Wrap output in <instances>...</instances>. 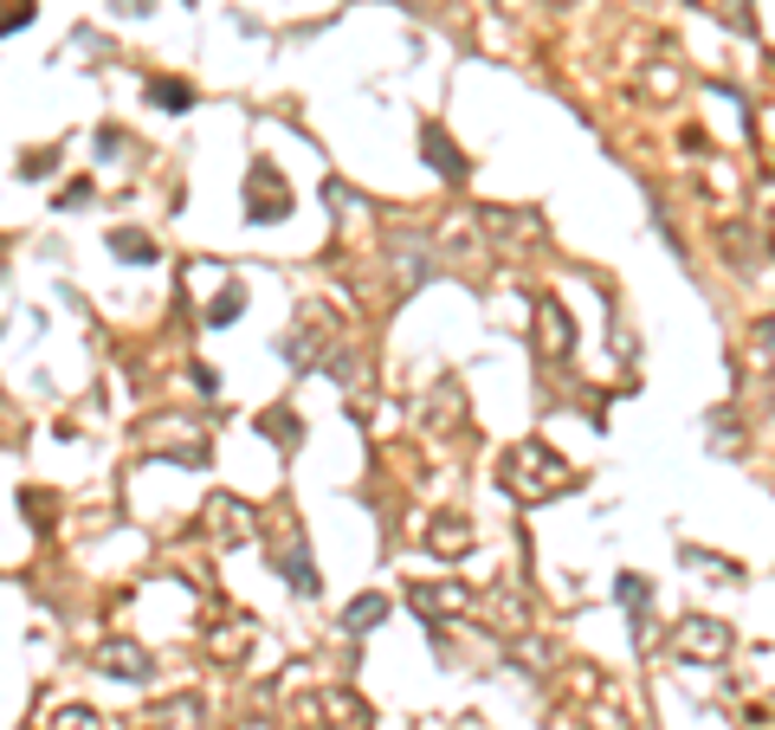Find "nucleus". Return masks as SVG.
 Returning <instances> with one entry per match:
<instances>
[{"mask_svg":"<svg viewBox=\"0 0 775 730\" xmlns=\"http://www.w3.org/2000/svg\"><path fill=\"white\" fill-rule=\"evenodd\" d=\"M724 647H730V634H724V627H685V634H679V654H724Z\"/></svg>","mask_w":775,"mask_h":730,"instance_id":"4","label":"nucleus"},{"mask_svg":"<svg viewBox=\"0 0 775 730\" xmlns=\"http://www.w3.org/2000/svg\"><path fill=\"white\" fill-rule=\"evenodd\" d=\"M239 730H272V725H239Z\"/></svg>","mask_w":775,"mask_h":730,"instance_id":"11","label":"nucleus"},{"mask_svg":"<svg viewBox=\"0 0 775 730\" xmlns=\"http://www.w3.org/2000/svg\"><path fill=\"white\" fill-rule=\"evenodd\" d=\"M13 20H33V0H0V33H7Z\"/></svg>","mask_w":775,"mask_h":730,"instance_id":"10","label":"nucleus"},{"mask_svg":"<svg viewBox=\"0 0 775 730\" xmlns=\"http://www.w3.org/2000/svg\"><path fill=\"white\" fill-rule=\"evenodd\" d=\"M426 162H433V168H446V175H466V168L453 162V143H446L439 130H426Z\"/></svg>","mask_w":775,"mask_h":730,"instance_id":"7","label":"nucleus"},{"mask_svg":"<svg viewBox=\"0 0 775 730\" xmlns=\"http://www.w3.org/2000/svg\"><path fill=\"white\" fill-rule=\"evenodd\" d=\"M110 246H117V252H130V259H149V239H142V233H117V239H110Z\"/></svg>","mask_w":775,"mask_h":730,"instance_id":"9","label":"nucleus"},{"mask_svg":"<svg viewBox=\"0 0 775 730\" xmlns=\"http://www.w3.org/2000/svg\"><path fill=\"white\" fill-rule=\"evenodd\" d=\"M155 718H162V730H195V718H201V705H195V698H175V705H162Z\"/></svg>","mask_w":775,"mask_h":730,"instance_id":"6","label":"nucleus"},{"mask_svg":"<svg viewBox=\"0 0 775 730\" xmlns=\"http://www.w3.org/2000/svg\"><path fill=\"white\" fill-rule=\"evenodd\" d=\"M324 711H330V730H362V725H368V711L355 705L350 692H330V698H324Z\"/></svg>","mask_w":775,"mask_h":730,"instance_id":"3","label":"nucleus"},{"mask_svg":"<svg viewBox=\"0 0 775 730\" xmlns=\"http://www.w3.org/2000/svg\"><path fill=\"white\" fill-rule=\"evenodd\" d=\"M104 666H110V679H149V654H142V647H124V640H117V647H104Z\"/></svg>","mask_w":775,"mask_h":730,"instance_id":"2","label":"nucleus"},{"mask_svg":"<svg viewBox=\"0 0 775 730\" xmlns=\"http://www.w3.org/2000/svg\"><path fill=\"white\" fill-rule=\"evenodd\" d=\"M149 97H155L162 110H188V104H195V91H188V84H175V78H155V84H149Z\"/></svg>","mask_w":775,"mask_h":730,"instance_id":"5","label":"nucleus"},{"mask_svg":"<svg viewBox=\"0 0 775 730\" xmlns=\"http://www.w3.org/2000/svg\"><path fill=\"white\" fill-rule=\"evenodd\" d=\"M291 208V195H272V162L253 168V220H279Z\"/></svg>","mask_w":775,"mask_h":730,"instance_id":"1","label":"nucleus"},{"mask_svg":"<svg viewBox=\"0 0 775 730\" xmlns=\"http://www.w3.org/2000/svg\"><path fill=\"white\" fill-rule=\"evenodd\" d=\"M381 608H388V601H381V594H368V601H355V608H350V634H368V627H375V614H381Z\"/></svg>","mask_w":775,"mask_h":730,"instance_id":"8","label":"nucleus"}]
</instances>
